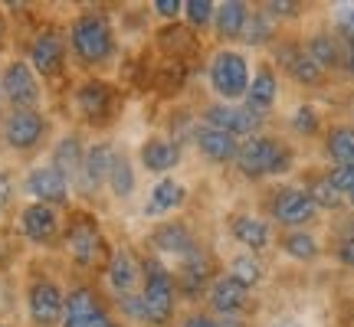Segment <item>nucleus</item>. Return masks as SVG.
<instances>
[{
	"mask_svg": "<svg viewBox=\"0 0 354 327\" xmlns=\"http://www.w3.org/2000/svg\"><path fill=\"white\" fill-rule=\"evenodd\" d=\"M315 216H318V206L312 203L308 190L286 187V190H279L276 197H272V219H276L279 226L302 229V226H308Z\"/></svg>",
	"mask_w": 354,
	"mask_h": 327,
	"instance_id": "nucleus-11",
	"label": "nucleus"
},
{
	"mask_svg": "<svg viewBox=\"0 0 354 327\" xmlns=\"http://www.w3.org/2000/svg\"><path fill=\"white\" fill-rule=\"evenodd\" d=\"M20 229H24V236L30 242L50 246L59 236V213L53 206H46V203H30L20 213Z\"/></svg>",
	"mask_w": 354,
	"mask_h": 327,
	"instance_id": "nucleus-17",
	"label": "nucleus"
},
{
	"mask_svg": "<svg viewBox=\"0 0 354 327\" xmlns=\"http://www.w3.org/2000/svg\"><path fill=\"white\" fill-rule=\"evenodd\" d=\"M233 281H240L243 288H253L263 281V262L256 259L253 252H246V255H236V259H230V272H227Z\"/></svg>",
	"mask_w": 354,
	"mask_h": 327,
	"instance_id": "nucleus-33",
	"label": "nucleus"
},
{
	"mask_svg": "<svg viewBox=\"0 0 354 327\" xmlns=\"http://www.w3.org/2000/svg\"><path fill=\"white\" fill-rule=\"evenodd\" d=\"M348 200H351V206H354V193H351V197H348Z\"/></svg>",
	"mask_w": 354,
	"mask_h": 327,
	"instance_id": "nucleus-49",
	"label": "nucleus"
},
{
	"mask_svg": "<svg viewBox=\"0 0 354 327\" xmlns=\"http://www.w3.org/2000/svg\"><path fill=\"white\" fill-rule=\"evenodd\" d=\"M69 180H66L53 164H39L33 167L30 174H26V193L33 197V203H46V206H63L69 203Z\"/></svg>",
	"mask_w": 354,
	"mask_h": 327,
	"instance_id": "nucleus-13",
	"label": "nucleus"
},
{
	"mask_svg": "<svg viewBox=\"0 0 354 327\" xmlns=\"http://www.w3.org/2000/svg\"><path fill=\"white\" fill-rule=\"evenodd\" d=\"M187 200V187L174 180V177H161L158 184L151 187L148 193V203H145V216H165V213H174L180 210Z\"/></svg>",
	"mask_w": 354,
	"mask_h": 327,
	"instance_id": "nucleus-25",
	"label": "nucleus"
},
{
	"mask_svg": "<svg viewBox=\"0 0 354 327\" xmlns=\"http://www.w3.org/2000/svg\"><path fill=\"white\" fill-rule=\"evenodd\" d=\"M10 193H13V180L7 170H0V213L7 210V203H10Z\"/></svg>",
	"mask_w": 354,
	"mask_h": 327,
	"instance_id": "nucleus-42",
	"label": "nucleus"
},
{
	"mask_svg": "<svg viewBox=\"0 0 354 327\" xmlns=\"http://www.w3.org/2000/svg\"><path fill=\"white\" fill-rule=\"evenodd\" d=\"M308 197H312V203H315L318 210H338V206L344 203L342 193H338V190L328 184V177H318V180H312Z\"/></svg>",
	"mask_w": 354,
	"mask_h": 327,
	"instance_id": "nucleus-35",
	"label": "nucleus"
},
{
	"mask_svg": "<svg viewBox=\"0 0 354 327\" xmlns=\"http://www.w3.org/2000/svg\"><path fill=\"white\" fill-rule=\"evenodd\" d=\"M305 52H308V56H312V59H315V63L322 66L325 72H328V69H338V66H344V43L335 37V33H325V30L308 39Z\"/></svg>",
	"mask_w": 354,
	"mask_h": 327,
	"instance_id": "nucleus-29",
	"label": "nucleus"
},
{
	"mask_svg": "<svg viewBox=\"0 0 354 327\" xmlns=\"http://www.w3.org/2000/svg\"><path fill=\"white\" fill-rule=\"evenodd\" d=\"M246 108L259 118L272 112V105L279 101V79L272 72V66H259L253 76H250V88H246Z\"/></svg>",
	"mask_w": 354,
	"mask_h": 327,
	"instance_id": "nucleus-20",
	"label": "nucleus"
},
{
	"mask_svg": "<svg viewBox=\"0 0 354 327\" xmlns=\"http://www.w3.org/2000/svg\"><path fill=\"white\" fill-rule=\"evenodd\" d=\"M272 327H305V324H302V321H295V317H279Z\"/></svg>",
	"mask_w": 354,
	"mask_h": 327,
	"instance_id": "nucleus-46",
	"label": "nucleus"
},
{
	"mask_svg": "<svg viewBox=\"0 0 354 327\" xmlns=\"http://www.w3.org/2000/svg\"><path fill=\"white\" fill-rule=\"evenodd\" d=\"M276 37V23H272V17H266L263 10H250V20H246V30H243V43H250V46H263L269 39Z\"/></svg>",
	"mask_w": 354,
	"mask_h": 327,
	"instance_id": "nucleus-34",
	"label": "nucleus"
},
{
	"mask_svg": "<svg viewBox=\"0 0 354 327\" xmlns=\"http://www.w3.org/2000/svg\"><path fill=\"white\" fill-rule=\"evenodd\" d=\"M344 69H348V76H354V39L344 37Z\"/></svg>",
	"mask_w": 354,
	"mask_h": 327,
	"instance_id": "nucleus-44",
	"label": "nucleus"
},
{
	"mask_svg": "<svg viewBox=\"0 0 354 327\" xmlns=\"http://www.w3.org/2000/svg\"><path fill=\"white\" fill-rule=\"evenodd\" d=\"M342 26H344V33H348V39H354V3H351V7H344Z\"/></svg>",
	"mask_w": 354,
	"mask_h": 327,
	"instance_id": "nucleus-45",
	"label": "nucleus"
},
{
	"mask_svg": "<svg viewBox=\"0 0 354 327\" xmlns=\"http://www.w3.org/2000/svg\"><path fill=\"white\" fill-rule=\"evenodd\" d=\"M46 118L39 108H13L7 118H3V125H0V135L7 141V148L13 151H33L43 144L46 138Z\"/></svg>",
	"mask_w": 354,
	"mask_h": 327,
	"instance_id": "nucleus-7",
	"label": "nucleus"
},
{
	"mask_svg": "<svg viewBox=\"0 0 354 327\" xmlns=\"http://www.w3.org/2000/svg\"><path fill=\"white\" fill-rule=\"evenodd\" d=\"M279 246H282V252H286L289 259H295V262H315L318 259V239L312 232H305V229L286 232Z\"/></svg>",
	"mask_w": 354,
	"mask_h": 327,
	"instance_id": "nucleus-32",
	"label": "nucleus"
},
{
	"mask_svg": "<svg viewBox=\"0 0 354 327\" xmlns=\"http://www.w3.org/2000/svg\"><path fill=\"white\" fill-rule=\"evenodd\" d=\"M69 46H73V56L86 69H95V66H105L115 56L118 43H115V30L112 20L105 13H79L76 20L69 23Z\"/></svg>",
	"mask_w": 354,
	"mask_h": 327,
	"instance_id": "nucleus-1",
	"label": "nucleus"
},
{
	"mask_svg": "<svg viewBox=\"0 0 354 327\" xmlns=\"http://www.w3.org/2000/svg\"><path fill=\"white\" fill-rule=\"evenodd\" d=\"M180 327H216V321L214 317H207V315H190Z\"/></svg>",
	"mask_w": 354,
	"mask_h": 327,
	"instance_id": "nucleus-43",
	"label": "nucleus"
},
{
	"mask_svg": "<svg viewBox=\"0 0 354 327\" xmlns=\"http://www.w3.org/2000/svg\"><path fill=\"white\" fill-rule=\"evenodd\" d=\"M76 108L92 125L109 121L115 112V88L109 86V82H102V79H86V82L76 88Z\"/></svg>",
	"mask_w": 354,
	"mask_h": 327,
	"instance_id": "nucleus-15",
	"label": "nucleus"
},
{
	"mask_svg": "<svg viewBox=\"0 0 354 327\" xmlns=\"http://www.w3.org/2000/svg\"><path fill=\"white\" fill-rule=\"evenodd\" d=\"M338 262L348 265V268H354V229L348 232V236H342V242H338Z\"/></svg>",
	"mask_w": 354,
	"mask_h": 327,
	"instance_id": "nucleus-40",
	"label": "nucleus"
},
{
	"mask_svg": "<svg viewBox=\"0 0 354 327\" xmlns=\"http://www.w3.org/2000/svg\"><path fill=\"white\" fill-rule=\"evenodd\" d=\"M292 164H295L292 148L276 138H269V135H253L250 141H243L240 151H236V167H240V174L250 177V180L289 174Z\"/></svg>",
	"mask_w": 354,
	"mask_h": 327,
	"instance_id": "nucleus-2",
	"label": "nucleus"
},
{
	"mask_svg": "<svg viewBox=\"0 0 354 327\" xmlns=\"http://www.w3.org/2000/svg\"><path fill=\"white\" fill-rule=\"evenodd\" d=\"M0 37H3V20H0Z\"/></svg>",
	"mask_w": 354,
	"mask_h": 327,
	"instance_id": "nucleus-48",
	"label": "nucleus"
},
{
	"mask_svg": "<svg viewBox=\"0 0 354 327\" xmlns=\"http://www.w3.org/2000/svg\"><path fill=\"white\" fill-rule=\"evenodd\" d=\"M82 157H86V144H82V138L79 135H66V138L56 141V148H53V167L59 170V174L73 184L79 177V170H82Z\"/></svg>",
	"mask_w": 354,
	"mask_h": 327,
	"instance_id": "nucleus-27",
	"label": "nucleus"
},
{
	"mask_svg": "<svg viewBox=\"0 0 354 327\" xmlns=\"http://www.w3.org/2000/svg\"><path fill=\"white\" fill-rule=\"evenodd\" d=\"M66 66V37L59 30H43L37 33V39L30 43V69L37 76L50 79L59 76Z\"/></svg>",
	"mask_w": 354,
	"mask_h": 327,
	"instance_id": "nucleus-12",
	"label": "nucleus"
},
{
	"mask_svg": "<svg viewBox=\"0 0 354 327\" xmlns=\"http://www.w3.org/2000/svg\"><path fill=\"white\" fill-rule=\"evenodd\" d=\"M151 7L158 10V17H165V20H171V17H177V13L184 10V3H180V0H154Z\"/></svg>",
	"mask_w": 354,
	"mask_h": 327,
	"instance_id": "nucleus-41",
	"label": "nucleus"
},
{
	"mask_svg": "<svg viewBox=\"0 0 354 327\" xmlns=\"http://www.w3.org/2000/svg\"><path fill=\"white\" fill-rule=\"evenodd\" d=\"M351 112H354V101H351Z\"/></svg>",
	"mask_w": 354,
	"mask_h": 327,
	"instance_id": "nucleus-50",
	"label": "nucleus"
},
{
	"mask_svg": "<svg viewBox=\"0 0 354 327\" xmlns=\"http://www.w3.org/2000/svg\"><path fill=\"white\" fill-rule=\"evenodd\" d=\"M115 154H118V148L115 144H109V141H95L92 148H86V157H82V170H79L76 184L82 193H99L105 184H109V170H112L115 164Z\"/></svg>",
	"mask_w": 354,
	"mask_h": 327,
	"instance_id": "nucleus-14",
	"label": "nucleus"
},
{
	"mask_svg": "<svg viewBox=\"0 0 354 327\" xmlns=\"http://www.w3.org/2000/svg\"><path fill=\"white\" fill-rule=\"evenodd\" d=\"M66 252L73 255V262L82 265V268H92V265L102 259L105 252V239H102V229L92 216H76L69 229H66Z\"/></svg>",
	"mask_w": 354,
	"mask_h": 327,
	"instance_id": "nucleus-9",
	"label": "nucleus"
},
{
	"mask_svg": "<svg viewBox=\"0 0 354 327\" xmlns=\"http://www.w3.org/2000/svg\"><path fill=\"white\" fill-rule=\"evenodd\" d=\"M26 311L33 327H59L66 315V291L53 278H37L26 288Z\"/></svg>",
	"mask_w": 354,
	"mask_h": 327,
	"instance_id": "nucleus-6",
	"label": "nucleus"
},
{
	"mask_svg": "<svg viewBox=\"0 0 354 327\" xmlns=\"http://www.w3.org/2000/svg\"><path fill=\"white\" fill-rule=\"evenodd\" d=\"M210 272H214V265H210V255L197 246V249L190 252L187 259H180V272H177L174 285L177 291L184 295V298H197L203 288H207V281H210Z\"/></svg>",
	"mask_w": 354,
	"mask_h": 327,
	"instance_id": "nucleus-19",
	"label": "nucleus"
},
{
	"mask_svg": "<svg viewBox=\"0 0 354 327\" xmlns=\"http://www.w3.org/2000/svg\"><path fill=\"white\" fill-rule=\"evenodd\" d=\"M276 63L289 72L299 86H322L325 82V69L305 52L299 43H279L276 46Z\"/></svg>",
	"mask_w": 354,
	"mask_h": 327,
	"instance_id": "nucleus-16",
	"label": "nucleus"
},
{
	"mask_svg": "<svg viewBox=\"0 0 354 327\" xmlns=\"http://www.w3.org/2000/svg\"><path fill=\"white\" fill-rule=\"evenodd\" d=\"M194 144L197 151L207 157L210 164H230L236 161V151H240V141L227 135V131H216V128H194Z\"/></svg>",
	"mask_w": 354,
	"mask_h": 327,
	"instance_id": "nucleus-22",
	"label": "nucleus"
},
{
	"mask_svg": "<svg viewBox=\"0 0 354 327\" xmlns=\"http://www.w3.org/2000/svg\"><path fill=\"white\" fill-rule=\"evenodd\" d=\"M263 13L266 17H272V20H276V17H295V13H299V3H289V0H282V3H279V0H269V3H263Z\"/></svg>",
	"mask_w": 354,
	"mask_h": 327,
	"instance_id": "nucleus-39",
	"label": "nucleus"
},
{
	"mask_svg": "<svg viewBox=\"0 0 354 327\" xmlns=\"http://www.w3.org/2000/svg\"><path fill=\"white\" fill-rule=\"evenodd\" d=\"M151 246L165 255H177V259H187L190 252L197 249V239L180 219H167L161 226H154L151 232Z\"/></svg>",
	"mask_w": 354,
	"mask_h": 327,
	"instance_id": "nucleus-21",
	"label": "nucleus"
},
{
	"mask_svg": "<svg viewBox=\"0 0 354 327\" xmlns=\"http://www.w3.org/2000/svg\"><path fill=\"white\" fill-rule=\"evenodd\" d=\"M105 275H109V285H112V291L118 298L135 295V285L141 281V262L128 249H115L112 259H109Z\"/></svg>",
	"mask_w": 354,
	"mask_h": 327,
	"instance_id": "nucleus-23",
	"label": "nucleus"
},
{
	"mask_svg": "<svg viewBox=\"0 0 354 327\" xmlns=\"http://www.w3.org/2000/svg\"><path fill=\"white\" fill-rule=\"evenodd\" d=\"M325 154L338 164H354V125H335L325 135Z\"/></svg>",
	"mask_w": 354,
	"mask_h": 327,
	"instance_id": "nucleus-31",
	"label": "nucleus"
},
{
	"mask_svg": "<svg viewBox=\"0 0 354 327\" xmlns=\"http://www.w3.org/2000/svg\"><path fill=\"white\" fill-rule=\"evenodd\" d=\"M135 184H138V177H135V167H131V161H128V154H115V164L112 170H109V184L105 187L112 190V197H118V200H128L131 193H135Z\"/></svg>",
	"mask_w": 354,
	"mask_h": 327,
	"instance_id": "nucleus-30",
	"label": "nucleus"
},
{
	"mask_svg": "<svg viewBox=\"0 0 354 327\" xmlns=\"http://www.w3.org/2000/svg\"><path fill=\"white\" fill-rule=\"evenodd\" d=\"M214 13H216L214 0H187V3H184V17H187L194 26H210L214 23Z\"/></svg>",
	"mask_w": 354,
	"mask_h": 327,
	"instance_id": "nucleus-36",
	"label": "nucleus"
},
{
	"mask_svg": "<svg viewBox=\"0 0 354 327\" xmlns=\"http://www.w3.org/2000/svg\"><path fill=\"white\" fill-rule=\"evenodd\" d=\"M174 301H177L174 275L158 259L141 262V308H145V324L165 327L174 317Z\"/></svg>",
	"mask_w": 354,
	"mask_h": 327,
	"instance_id": "nucleus-3",
	"label": "nucleus"
},
{
	"mask_svg": "<svg viewBox=\"0 0 354 327\" xmlns=\"http://www.w3.org/2000/svg\"><path fill=\"white\" fill-rule=\"evenodd\" d=\"M138 161L145 170H151V174H171L177 164H180V144H174L171 138H148L141 144L138 151Z\"/></svg>",
	"mask_w": 354,
	"mask_h": 327,
	"instance_id": "nucleus-24",
	"label": "nucleus"
},
{
	"mask_svg": "<svg viewBox=\"0 0 354 327\" xmlns=\"http://www.w3.org/2000/svg\"><path fill=\"white\" fill-rule=\"evenodd\" d=\"M207 301H210V308H214L216 315L236 317L240 311H246V304H250V288H243L240 281H233L230 275H220L210 281Z\"/></svg>",
	"mask_w": 354,
	"mask_h": 327,
	"instance_id": "nucleus-18",
	"label": "nucleus"
},
{
	"mask_svg": "<svg viewBox=\"0 0 354 327\" xmlns=\"http://www.w3.org/2000/svg\"><path fill=\"white\" fill-rule=\"evenodd\" d=\"M318 125H322V121H318V112L312 108V105H299L295 115H292V131H295V135L312 138V135L318 131Z\"/></svg>",
	"mask_w": 354,
	"mask_h": 327,
	"instance_id": "nucleus-37",
	"label": "nucleus"
},
{
	"mask_svg": "<svg viewBox=\"0 0 354 327\" xmlns=\"http://www.w3.org/2000/svg\"><path fill=\"white\" fill-rule=\"evenodd\" d=\"M203 125L207 128H216V131H227L233 138H253L259 135L266 118L253 115L246 105H227V101H216V105H207L203 108Z\"/></svg>",
	"mask_w": 354,
	"mask_h": 327,
	"instance_id": "nucleus-8",
	"label": "nucleus"
},
{
	"mask_svg": "<svg viewBox=\"0 0 354 327\" xmlns=\"http://www.w3.org/2000/svg\"><path fill=\"white\" fill-rule=\"evenodd\" d=\"M0 327H3V324H0Z\"/></svg>",
	"mask_w": 354,
	"mask_h": 327,
	"instance_id": "nucleus-51",
	"label": "nucleus"
},
{
	"mask_svg": "<svg viewBox=\"0 0 354 327\" xmlns=\"http://www.w3.org/2000/svg\"><path fill=\"white\" fill-rule=\"evenodd\" d=\"M328 184L335 190H338V193H342V197H351L354 193V164H342V167H331L328 174Z\"/></svg>",
	"mask_w": 354,
	"mask_h": 327,
	"instance_id": "nucleus-38",
	"label": "nucleus"
},
{
	"mask_svg": "<svg viewBox=\"0 0 354 327\" xmlns=\"http://www.w3.org/2000/svg\"><path fill=\"white\" fill-rule=\"evenodd\" d=\"M207 76H210V88L220 95V101L233 105V101H240L243 95H246V88H250V63H246L243 52L220 50V52H214Z\"/></svg>",
	"mask_w": 354,
	"mask_h": 327,
	"instance_id": "nucleus-4",
	"label": "nucleus"
},
{
	"mask_svg": "<svg viewBox=\"0 0 354 327\" xmlns=\"http://www.w3.org/2000/svg\"><path fill=\"white\" fill-rule=\"evenodd\" d=\"M246 20H250V7L243 0H227V3H216L214 13V26L220 39H240L243 30H246Z\"/></svg>",
	"mask_w": 354,
	"mask_h": 327,
	"instance_id": "nucleus-28",
	"label": "nucleus"
},
{
	"mask_svg": "<svg viewBox=\"0 0 354 327\" xmlns=\"http://www.w3.org/2000/svg\"><path fill=\"white\" fill-rule=\"evenodd\" d=\"M0 308H3V291H0Z\"/></svg>",
	"mask_w": 354,
	"mask_h": 327,
	"instance_id": "nucleus-47",
	"label": "nucleus"
},
{
	"mask_svg": "<svg viewBox=\"0 0 354 327\" xmlns=\"http://www.w3.org/2000/svg\"><path fill=\"white\" fill-rule=\"evenodd\" d=\"M0 95L10 101L13 108H37L39 105V79L30 69V63L13 59L3 72H0Z\"/></svg>",
	"mask_w": 354,
	"mask_h": 327,
	"instance_id": "nucleus-10",
	"label": "nucleus"
},
{
	"mask_svg": "<svg viewBox=\"0 0 354 327\" xmlns=\"http://www.w3.org/2000/svg\"><path fill=\"white\" fill-rule=\"evenodd\" d=\"M230 232H233V239L240 242V246H246V252H263L266 246H269V239H272V229H269V223L266 219H259V216H250V213H240L233 216V223H230Z\"/></svg>",
	"mask_w": 354,
	"mask_h": 327,
	"instance_id": "nucleus-26",
	"label": "nucleus"
},
{
	"mask_svg": "<svg viewBox=\"0 0 354 327\" xmlns=\"http://www.w3.org/2000/svg\"><path fill=\"white\" fill-rule=\"evenodd\" d=\"M63 327H118L112 311L105 308V301L99 298V291L88 285H76L66 295V315Z\"/></svg>",
	"mask_w": 354,
	"mask_h": 327,
	"instance_id": "nucleus-5",
	"label": "nucleus"
}]
</instances>
